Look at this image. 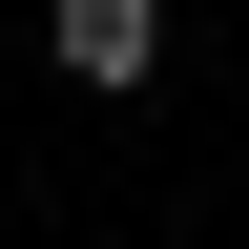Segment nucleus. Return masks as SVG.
Returning a JSON list of instances; mask_svg holds the SVG:
<instances>
[{"label":"nucleus","instance_id":"f257e3e1","mask_svg":"<svg viewBox=\"0 0 249 249\" xmlns=\"http://www.w3.org/2000/svg\"><path fill=\"white\" fill-rule=\"evenodd\" d=\"M42 62H62V83H104V104H124V83L166 62V0H42Z\"/></svg>","mask_w":249,"mask_h":249}]
</instances>
